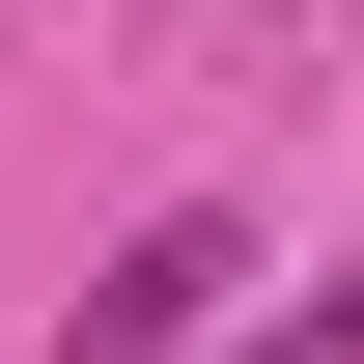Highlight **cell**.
Masks as SVG:
<instances>
[{
	"instance_id": "1",
	"label": "cell",
	"mask_w": 364,
	"mask_h": 364,
	"mask_svg": "<svg viewBox=\"0 0 364 364\" xmlns=\"http://www.w3.org/2000/svg\"><path fill=\"white\" fill-rule=\"evenodd\" d=\"M225 280H252V225H140V252L85 280V336H56V364H168L196 309H225Z\"/></svg>"
},
{
	"instance_id": "2",
	"label": "cell",
	"mask_w": 364,
	"mask_h": 364,
	"mask_svg": "<svg viewBox=\"0 0 364 364\" xmlns=\"http://www.w3.org/2000/svg\"><path fill=\"white\" fill-rule=\"evenodd\" d=\"M252 364H364V309H280V336H252Z\"/></svg>"
}]
</instances>
